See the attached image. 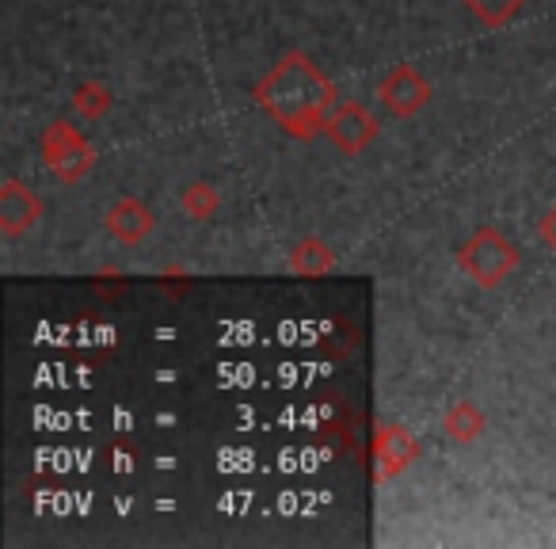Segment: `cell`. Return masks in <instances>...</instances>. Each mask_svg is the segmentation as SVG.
<instances>
[{
  "label": "cell",
  "instance_id": "cell-1",
  "mask_svg": "<svg viewBox=\"0 0 556 549\" xmlns=\"http://www.w3.org/2000/svg\"><path fill=\"white\" fill-rule=\"evenodd\" d=\"M255 103L275 118V126L290 134V138H317L325 134L328 111L336 108V85L320 73V65L302 50L282 54L252 88Z\"/></svg>",
  "mask_w": 556,
  "mask_h": 549
},
{
  "label": "cell",
  "instance_id": "cell-2",
  "mask_svg": "<svg viewBox=\"0 0 556 549\" xmlns=\"http://www.w3.org/2000/svg\"><path fill=\"white\" fill-rule=\"evenodd\" d=\"M457 267H462L477 287H500L510 271L518 267V248L510 245L495 225H480V229L457 248Z\"/></svg>",
  "mask_w": 556,
  "mask_h": 549
},
{
  "label": "cell",
  "instance_id": "cell-3",
  "mask_svg": "<svg viewBox=\"0 0 556 549\" xmlns=\"http://www.w3.org/2000/svg\"><path fill=\"white\" fill-rule=\"evenodd\" d=\"M42 161L65 184H80V179L92 172L96 153L85 141V134L73 123H54L47 134H42Z\"/></svg>",
  "mask_w": 556,
  "mask_h": 549
},
{
  "label": "cell",
  "instance_id": "cell-4",
  "mask_svg": "<svg viewBox=\"0 0 556 549\" xmlns=\"http://www.w3.org/2000/svg\"><path fill=\"white\" fill-rule=\"evenodd\" d=\"M325 134L332 138V146L340 149V153L355 157V153H363L374 138H378L381 126H378V118L363 108V103H336V108L328 111Z\"/></svg>",
  "mask_w": 556,
  "mask_h": 549
},
{
  "label": "cell",
  "instance_id": "cell-5",
  "mask_svg": "<svg viewBox=\"0 0 556 549\" xmlns=\"http://www.w3.org/2000/svg\"><path fill=\"white\" fill-rule=\"evenodd\" d=\"M378 100L386 103V111H393L396 118H408L431 100V85L419 77L416 65H396L378 85Z\"/></svg>",
  "mask_w": 556,
  "mask_h": 549
},
{
  "label": "cell",
  "instance_id": "cell-6",
  "mask_svg": "<svg viewBox=\"0 0 556 549\" xmlns=\"http://www.w3.org/2000/svg\"><path fill=\"white\" fill-rule=\"evenodd\" d=\"M419 458V442L412 439L408 427L386 424L374 435V462H378V481H389L396 473H404Z\"/></svg>",
  "mask_w": 556,
  "mask_h": 549
},
{
  "label": "cell",
  "instance_id": "cell-7",
  "mask_svg": "<svg viewBox=\"0 0 556 549\" xmlns=\"http://www.w3.org/2000/svg\"><path fill=\"white\" fill-rule=\"evenodd\" d=\"M42 217V202L31 187H24L20 179H4L0 187V233L4 237H20Z\"/></svg>",
  "mask_w": 556,
  "mask_h": 549
},
{
  "label": "cell",
  "instance_id": "cell-8",
  "mask_svg": "<svg viewBox=\"0 0 556 549\" xmlns=\"http://www.w3.org/2000/svg\"><path fill=\"white\" fill-rule=\"evenodd\" d=\"M108 233L123 245H141L153 233V214L138 199H118L108 210Z\"/></svg>",
  "mask_w": 556,
  "mask_h": 549
},
{
  "label": "cell",
  "instance_id": "cell-9",
  "mask_svg": "<svg viewBox=\"0 0 556 549\" xmlns=\"http://www.w3.org/2000/svg\"><path fill=\"white\" fill-rule=\"evenodd\" d=\"M336 267V255L325 240L317 237H305L290 248V271L294 275H305V279H317V275H328Z\"/></svg>",
  "mask_w": 556,
  "mask_h": 549
},
{
  "label": "cell",
  "instance_id": "cell-10",
  "mask_svg": "<svg viewBox=\"0 0 556 549\" xmlns=\"http://www.w3.org/2000/svg\"><path fill=\"white\" fill-rule=\"evenodd\" d=\"M442 432H446V439H454V442L480 439V432H484V412H480L472 401H457L454 409L442 416Z\"/></svg>",
  "mask_w": 556,
  "mask_h": 549
},
{
  "label": "cell",
  "instance_id": "cell-11",
  "mask_svg": "<svg viewBox=\"0 0 556 549\" xmlns=\"http://www.w3.org/2000/svg\"><path fill=\"white\" fill-rule=\"evenodd\" d=\"M462 4L480 20V24L503 27V24H510V16L522 9L526 0H462Z\"/></svg>",
  "mask_w": 556,
  "mask_h": 549
},
{
  "label": "cell",
  "instance_id": "cell-12",
  "mask_svg": "<svg viewBox=\"0 0 556 549\" xmlns=\"http://www.w3.org/2000/svg\"><path fill=\"white\" fill-rule=\"evenodd\" d=\"M217 191L210 184H191L184 187V195H179V207H184L187 217H194V222H206V217H214L217 210Z\"/></svg>",
  "mask_w": 556,
  "mask_h": 549
},
{
  "label": "cell",
  "instance_id": "cell-13",
  "mask_svg": "<svg viewBox=\"0 0 556 549\" xmlns=\"http://www.w3.org/2000/svg\"><path fill=\"white\" fill-rule=\"evenodd\" d=\"M73 103H77V111L85 118H103L108 115V108H111V92L100 85V80H85V85L77 88V96H73Z\"/></svg>",
  "mask_w": 556,
  "mask_h": 549
},
{
  "label": "cell",
  "instance_id": "cell-14",
  "mask_svg": "<svg viewBox=\"0 0 556 549\" xmlns=\"http://www.w3.org/2000/svg\"><path fill=\"white\" fill-rule=\"evenodd\" d=\"M541 240H545V245L556 252V207L548 210L545 217H541Z\"/></svg>",
  "mask_w": 556,
  "mask_h": 549
}]
</instances>
